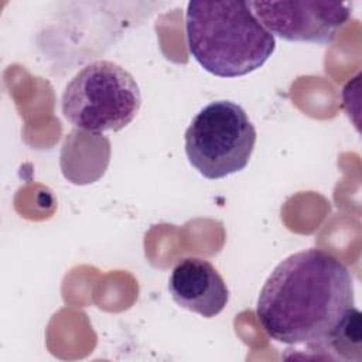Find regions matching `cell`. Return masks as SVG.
<instances>
[{"mask_svg": "<svg viewBox=\"0 0 362 362\" xmlns=\"http://www.w3.org/2000/svg\"><path fill=\"white\" fill-rule=\"evenodd\" d=\"M354 279L344 262L321 249L281 260L264 281L256 317L269 338L287 345L321 344L354 307Z\"/></svg>", "mask_w": 362, "mask_h": 362, "instance_id": "6da1fadb", "label": "cell"}, {"mask_svg": "<svg viewBox=\"0 0 362 362\" xmlns=\"http://www.w3.org/2000/svg\"><path fill=\"white\" fill-rule=\"evenodd\" d=\"M185 34L194 59L219 78L255 72L276 49L274 37L262 25L247 1H189Z\"/></svg>", "mask_w": 362, "mask_h": 362, "instance_id": "7a4b0ae2", "label": "cell"}, {"mask_svg": "<svg viewBox=\"0 0 362 362\" xmlns=\"http://www.w3.org/2000/svg\"><path fill=\"white\" fill-rule=\"evenodd\" d=\"M141 106L134 76L112 61L85 65L65 86L61 98L64 117L79 130L100 134L129 126Z\"/></svg>", "mask_w": 362, "mask_h": 362, "instance_id": "3957f363", "label": "cell"}, {"mask_svg": "<svg viewBox=\"0 0 362 362\" xmlns=\"http://www.w3.org/2000/svg\"><path fill=\"white\" fill-rule=\"evenodd\" d=\"M184 139L189 164L202 177L219 180L249 164L256 129L242 106L232 100H215L195 115Z\"/></svg>", "mask_w": 362, "mask_h": 362, "instance_id": "277c9868", "label": "cell"}, {"mask_svg": "<svg viewBox=\"0 0 362 362\" xmlns=\"http://www.w3.org/2000/svg\"><path fill=\"white\" fill-rule=\"evenodd\" d=\"M262 25L291 42L331 44L351 16L349 3L328 0L247 1Z\"/></svg>", "mask_w": 362, "mask_h": 362, "instance_id": "5b68a950", "label": "cell"}, {"mask_svg": "<svg viewBox=\"0 0 362 362\" xmlns=\"http://www.w3.org/2000/svg\"><path fill=\"white\" fill-rule=\"evenodd\" d=\"M168 291L182 308L205 318L218 315L229 301V290L219 272L205 259L185 257L173 269Z\"/></svg>", "mask_w": 362, "mask_h": 362, "instance_id": "8992f818", "label": "cell"}, {"mask_svg": "<svg viewBox=\"0 0 362 362\" xmlns=\"http://www.w3.org/2000/svg\"><path fill=\"white\" fill-rule=\"evenodd\" d=\"M313 349H331L345 359H355V352L361 358V313L355 307L349 308L328 337Z\"/></svg>", "mask_w": 362, "mask_h": 362, "instance_id": "52a82bcc", "label": "cell"}]
</instances>
